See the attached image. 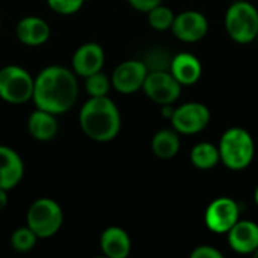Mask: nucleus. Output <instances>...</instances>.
Listing matches in <instances>:
<instances>
[{
  "instance_id": "f257e3e1",
  "label": "nucleus",
  "mask_w": 258,
  "mask_h": 258,
  "mask_svg": "<svg viewBox=\"0 0 258 258\" xmlns=\"http://www.w3.org/2000/svg\"><path fill=\"white\" fill-rule=\"evenodd\" d=\"M77 97V77L65 67L50 65L35 79L32 101L36 109H42L53 115H62L76 104Z\"/></svg>"
},
{
  "instance_id": "f03ea898",
  "label": "nucleus",
  "mask_w": 258,
  "mask_h": 258,
  "mask_svg": "<svg viewBox=\"0 0 258 258\" xmlns=\"http://www.w3.org/2000/svg\"><path fill=\"white\" fill-rule=\"evenodd\" d=\"M79 124L82 132L95 142H110L121 130L118 106L106 97H91L80 109Z\"/></svg>"
},
{
  "instance_id": "7ed1b4c3",
  "label": "nucleus",
  "mask_w": 258,
  "mask_h": 258,
  "mask_svg": "<svg viewBox=\"0 0 258 258\" xmlns=\"http://www.w3.org/2000/svg\"><path fill=\"white\" fill-rule=\"evenodd\" d=\"M221 162L231 171L246 169L255 154V144L248 130L243 127H230L225 130L219 141Z\"/></svg>"
},
{
  "instance_id": "20e7f679",
  "label": "nucleus",
  "mask_w": 258,
  "mask_h": 258,
  "mask_svg": "<svg viewBox=\"0 0 258 258\" xmlns=\"http://www.w3.org/2000/svg\"><path fill=\"white\" fill-rule=\"evenodd\" d=\"M224 24L234 42L251 44L258 33V9L246 0H237L228 6Z\"/></svg>"
},
{
  "instance_id": "39448f33",
  "label": "nucleus",
  "mask_w": 258,
  "mask_h": 258,
  "mask_svg": "<svg viewBox=\"0 0 258 258\" xmlns=\"http://www.w3.org/2000/svg\"><path fill=\"white\" fill-rule=\"evenodd\" d=\"M63 212L51 198H39L27 210V227L38 239L53 237L62 227Z\"/></svg>"
},
{
  "instance_id": "423d86ee",
  "label": "nucleus",
  "mask_w": 258,
  "mask_h": 258,
  "mask_svg": "<svg viewBox=\"0 0 258 258\" xmlns=\"http://www.w3.org/2000/svg\"><path fill=\"white\" fill-rule=\"evenodd\" d=\"M35 79L18 65L0 70V98L9 104H24L32 100Z\"/></svg>"
},
{
  "instance_id": "0eeeda50",
  "label": "nucleus",
  "mask_w": 258,
  "mask_h": 258,
  "mask_svg": "<svg viewBox=\"0 0 258 258\" xmlns=\"http://www.w3.org/2000/svg\"><path fill=\"white\" fill-rule=\"evenodd\" d=\"M210 119L212 113L206 104L189 101L175 107L169 121L178 135H197L210 124Z\"/></svg>"
},
{
  "instance_id": "6e6552de",
  "label": "nucleus",
  "mask_w": 258,
  "mask_h": 258,
  "mask_svg": "<svg viewBox=\"0 0 258 258\" xmlns=\"http://www.w3.org/2000/svg\"><path fill=\"white\" fill-rule=\"evenodd\" d=\"M145 95L159 106L174 104L181 95V85L169 73V70L148 71L142 85Z\"/></svg>"
},
{
  "instance_id": "1a4fd4ad",
  "label": "nucleus",
  "mask_w": 258,
  "mask_h": 258,
  "mask_svg": "<svg viewBox=\"0 0 258 258\" xmlns=\"http://www.w3.org/2000/svg\"><path fill=\"white\" fill-rule=\"evenodd\" d=\"M240 219V207L230 197H219L213 200L204 215L206 227L216 234H227Z\"/></svg>"
},
{
  "instance_id": "9d476101",
  "label": "nucleus",
  "mask_w": 258,
  "mask_h": 258,
  "mask_svg": "<svg viewBox=\"0 0 258 258\" xmlns=\"http://www.w3.org/2000/svg\"><path fill=\"white\" fill-rule=\"evenodd\" d=\"M148 68L144 60L130 59L121 62L112 73L110 83L115 91L124 95H130L142 89Z\"/></svg>"
},
{
  "instance_id": "9b49d317",
  "label": "nucleus",
  "mask_w": 258,
  "mask_h": 258,
  "mask_svg": "<svg viewBox=\"0 0 258 258\" xmlns=\"http://www.w3.org/2000/svg\"><path fill=\"white\" fill-rule=\"evenodd\" d=\"M174 36L181 42L194 44L201 41L209 32V20L200 11H183L175 15L172 27Z\"/></svg>"
},
{
  "instance_id": "f8f14e48",
  "label": "nucleus",
  "mask_w": 258,
  "mask_h": 258,
  "mask_svg": "<svg viewBox=\"0 0 258 258\" xmlns=\"http://www.w3.org/2000/svg\"><path fill=\"white\" fill-rule=\"evenodd\" d=\"M73 71L76 76L88 77L94 73L101 71L104 65V50L97 42H86L80 45L73 54Z\"/></svg>"
},
{
  "instance_id": "ddd939ff",
  "label": "nucleus",
  "mask_w": 258,
  "mask_h": 258,
  "mask_svg": "<svg viewBox=\"0 0 258 258\" xmlns=\"http://www.w3.org/2000/svg\"><path fill=\"white\" fill-rule=\"evenodd\" d=\"M227 236L230 248L237 254H254L258 248V225L254 221L239 219Z\"/></svg>"
},
{
  "instance_id": "4468645a",
  "label": "nucleus",
  "mask_w": 258,
  "mask_h": 258,
  "mask_svg": "<svg viewBox=\"0 0 258 258\" xmlns=\"http://www.w3.org/2000/svg\"><path fill=\"white\" fill-rule=\"evenodd\" d=\"M15 35L21 44L27 47H39L50 38V24L41 17L29 15L17 23Z\"/></svg>"
},
{
  "instance_id": "2eb2a0df",
  "label": "nucleus",
  "mask_w": 258,
  "mask_h": 258,
  "mask_svg": "<svg viewBox=\"0 0 258 258\" xmlns=\"http://www.w3.org/2000/svg\"><path fill=\"white\" fill-rule=\"evenodd\" d=\"M24 163L11 147L0 145V189L11 190L23 180Z\"/></svg>"
},
{
  "instance_id": "dca6fc26",
  "label": "nucleus",
  "mask_w": 258,
  "mask_h": 258,
  "mask_svg": "<svg viewBox=\"0 0 258 258\" xmlns=\"http://www.w3.org/2000/svg\"><path fill=\"white\" fill-rule=\"evenodd\" d=\"M169 73L181 86L195 85L203 76V63L192 53L183 51L171 59Z\"/></svg>"
},
{
  "instance_id": "f3484780",
  "label": "nucleus",
  "mask_w": 258,
  "mask_h": 258,
  "mask_svg": "<svg viewBox=\"0 0 258 258\" xmlns=\"http://www.w3.org/2000/svg\"><path fill=\"white\" fill-rule=\"evenodd\" d=\"M100 248L109 258H127L132 251V240L125 230L119 227H109L100 237Z\"/></svg>"
},
{
  "instance_id": "a211bd4d",
  "label": "nucleus",
  "mask_w": 258,
  "mask_h": 258,
  "mask_svg": "<svg viewBox=\"0 0 258 258\" xmlns=\"http://www.w3.org/2000/svg\"><path fill=\"white\" fill-rule=\"evenodd\" d=\"M27 130L35 141L48 142L57 135V121L56 115L45 112L42 109H36L30 113L27 119Z\"/></svg>"
},
{
  "instance_id": "6ab92c4d",
  "label": "nucleus",
  "mask_w": 258,
  "mask_h": 258,
  "mask_svg": "<svg viewBox=\"0 0 258 258\" xmlns=\"http://www.w3.org/2000/svg\"><path fill=\"white\" fill-rule=\"evenodd\" d=\"M180 147H181L180 136L174 128L159 130L151 139V151L156 157L162 160L175 157L180 151Z\"/></svg>"
},
{
  "instance_id": "aec40b11",
  "label": "nucleus",
  "mask_w": 258,
  "mask_h": 258,
  "mask_svg": "<svg viewBox=\"0 0 258 258\" xmlns=\"http://www.w3.org/2000/svg\"><path fill=\"white\" fill-rule=\"evenodd\" d=\"M190 162L195 168L207 171L215 168L221 162L219 148L210 142H200L190 151Z\"/></svg>"
},
{
  "instance_id": "412c9836",
  "label": "nucleus",
  "mask_w": 258,
  "mask_h": 258,
  "mask_svg": "<svg viewBox=\"0 0 258 258\" xmlns=\"http://www.w3.org/2000/svg\"><path fill=\"white\" fill-rule=\"evenodd\" d=\"M147 14H148V24L151 26V29H154L157 32L171 30L174 18H175V14L172 12V9H169L168 6H163L160 3L156 8H153L151 11H148Z\"/></svg>"
},
{
  "instance_id": "4be33fe9",
  "label": "nucleus",
  "mask_w": 258,
  "mask_h": 258,
  "mask_svg": "<svg viewBox=\"0 0 258 258\" xmlns=\"http://www.w3.org/2000/svg\"><path fill=\"white\" fill-rule=\"evenodd\" d=\"M110 86V79L101 71L85 77V88L89 97H106Z\"/></svg>"
},
{
  "instance_id": "5701e85b",
  "label": "nucleus",
  "mask_w": 258,
  "mask_h": 258,
  "mask_svg": "<svg viewBox=\"0 0 258 258\" xmlns=\"http://www.w3.org/2000/svg\"><path fill=\"white\" fill-rule=\"evenodd\" d=\"M38 237L29 227L17 228L11 236V246L17 252H29L33 249Z\"/></svg>"
},
{
  "instance_id": "b1692460",
  "label": "nucleus",
  "mask_w": 258,
  "mask_h": 258,
  "mask_svg": "<svg viewBox=\"0 0 258 258\" xmlns=\"http://www.w3.org/2000/svg\"><path fill=\"white\" fill-rule=\"evenodd\" d=\"M83 3L85 0H47L48 8L60 15L76 14L83 6Z\"/></svg>"
},
{
  "instance_id": "393cba45",
  "label": "nucleus",
  "mask_w": 258,
  "mask_h": 258,
  "mask_svg": "<svg viewBox=\"0 0 258 258\" xmlns=\"http://www.w3.org/2000/svg\"><path fill=\"white\" fill-rule=\"evenodd\" d=\"M171 59L172 57H168L166 51L154 50L144 59V62H145L148 71H159V70H169Z\"/></svg>"
},
{
  "instance_id": "a878e982",
  "label": "nucleus",
  "mask_w": 258,
  "mask_h": 258,
  "mask_svg": "<svg viewBox=\"0 0 258 258\" xmlns=\"http://www.w3.org/2000/svg\"><path fill=\"white\" fill-rule=\"evenodd\" d=\"M192 258H222V252L218 251L216 248L210 246V245H200L197 246L192 252Z\"/></svg>"
},
{
  "instance_id": "bb28decb",
  "label": "nucleus",
  "mask_w": 258,
  "mask_h": 258,
  "mask_svg": "<svg viewBox=\"0 0 258 258\" xmlns=\"http://www.w3.org/2000/svg\"><path fill=\"white\" fill-rule=\"evenodd\" d=\"M128 3L132 5V8H135L136 11L141 12H148L153 8H156L157 5L162 3V0H128Z\"/></svg>"
},
{
  "instance_id": "cd10ccee",
  "label": "nucleus",
  "mask_w": 258,
  "mask_h": 258,
  "mask_svg": "<svg viewBox=\"0 0 258 258\" xmlns=\"http://www.w3.org/2000/svg\"><path fill=\"white\" fill-rule=\"evenodd\" d=\"M174 104H163L162 106V116L166 118V119H171L172 113H174Z\"/></svg>"
},
{
  "instance_id": "c85d7f7f",
  "label": "nucleus",
  "mask_w": 258,
  "mask_h": 258,
  "mask_svg": "<svg viewBox=\"0 0 258 258\" xmlns=\"http://www.w3.org/2000/svg\"><path fill=\"white\" fill-rule=\"evenodd\" d=\"M6 206H8V190L0 189V212H3Z\"/></svg>"
},
{
  "instance_id": "c756f323",
  "label": "nucleus",
  "mask_w": 258,
  "mask_h": 258,
  "mask_svg": "<svg viewBox=\"0 0 258 258\" xmlns=\"http://www.w3.org/2000/svg\"><path fill=\"white\" fill-rule=\"evenodd\" d=\"M254 200H255V204H257L258 207V186L257 189H255V192H254Z\"/></svg>"
},
{
  "instance_id": "7c9ffc66",
  "label": "nucleus",
  "mask_w": 258,
  "mask_h": 258,
  "mask_svg": "<svg viewBox=\"0 0 258 258\" xmlns=\"http://www.w3.org/2000/svg\"><path fill=\"white\" fill-rule=\"evenodd\" d=\"M252 255H254L255 258H258V248L255 249V251H254V254H252Z\"/></svg>"
},
{
  "instance_id": "2f4dec72",
  "label": "nucleus",
  "mask_w": 258,
  "mask_h": 258,
  "mask_svg": "<svg viewBox=\"0 0 258 258\" xmlns=\"http://www.w3.org/2000/svg\"><path fill=\"white\" fill-rule=\"evenodd\" d=\"M255 41H257V42H258V33H257V38H255Z\"/></svg>"
}]
</instances>
